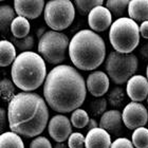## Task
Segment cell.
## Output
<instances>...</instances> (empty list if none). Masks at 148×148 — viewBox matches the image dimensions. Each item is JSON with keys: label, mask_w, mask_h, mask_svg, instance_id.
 <instances>
[{"label": "cell", "mask_w": 148, "mask_h": 148, "mask_svg": "<svg viewBox=\"0 0 148 148\" xmlns=\"http://www.w3.org/2000/svg\"><path fill=\"white\" fill-rule=\"evenodd\" d=\"M89 115H88V112L85 111L84 109H76L74 110L71 114V125H73L75 128H85L87 127L88 123H89Z\"/></svg>", "instance_id": "cell-24"}, {"label": "cell", "mask_w": 148, "mask_h": 148, "mask_svg": "<svg viewBox=\"0 0 148 148\" xmlns=\"http://www.w3.org/2000/svg\"><path fill=\"white\" fill-rule=\"evenodd\" d=\"M48 131L50 136L55 142L64 143L66 140L69 139L72 133L71 122L62 114L54 115L48 124Z\"/></svg>", "instance_id": "cell-10"}, {"label": "cell", "mask_w": 148, "mask_h": 148, "mask_svg": "<svg viewBox=\"0 0 148 148\" xmlns=\"http://www.w3.org/2000/svg\"><path fill=\"white\" fill-rule=\"evenodd\" d=\"M6 126H8V111L0 107V134L4 133Z\"/></svg>", "instance_id": "cell-33"}, {"label": "cell", "mask_w": 148, "mask_h": 148, "mask_svg": "<svg viewBox=\"0 0 148 148\" xmlns=\"http://www.w3.org/2000/svg\"><path fill=\"white\" fill-rule=\"evenodd\" d=\"M75 17V6L69 0H51L45 5V21L52 31L69 28Z\"/></svg>", "instance_id": "cell-8"}, {"label": "cell", "mask_w": 148, "mask_h": 148, "mask_svg": "<svg viewBox=\"0 0 148 148\" xmlns=\"http://www.w3.org/2000/svg\"><path fill=\"white\" fill-rule=\"evenodd\" d=\"M88 130H92L94 129V128H97L99 127V124H97V122H96L94 119H90L89 120V123H88Z\"/></svg>", "instance_id": "cell-36"}, {"label": "cell", "mask_w": 148, "mask_h": 148, "mask_svg": "<svg viewBox=\"0 0 148 148\" xmlns=\"http://www.w3.org/2000/svg\"><path fill=\"white\" fill-rule=\"evenodd\" d=\"M69 56L77 69L91 71L99 68L106 57L105 41L91 30H82L69 43Z\"/></svg>", "instance_id": "cell-3"}, {"label": "cell", "mask_w": 148, "mask_h": 148, "mask_svg": "<svg viewBox=\"0 0 148 148\" xmlns=\"http://www.w3.org/2000/svg\"><path fill=\"white\" fill-rule=\"evenodd\" d=\"M0 97H1V94H0Z\"/></svg>", "instance_id": "cell-41"}, {"label": "cell", "mask_w": 148, "mask_h": 148, "mask_svg": "<svg viewBox=\"0 0 148 148\" xmlns=\"http://www.w3.org/2000/svg\"><path fill=\"white\" fill-rule=\"evenodd\" d=\"M140 35H142L143 38L148 39V21H144L140 25Z\"/></svg>", "instance_id": "cell-34"}, {"label": "cell", "mask_w": 148, "mask_h": 148, "mask_svg": "<svg viewBox=\"0 0 148 148\" xmlns=\"http://www.w3.org/2000/svg\"><path fill=\"white\" fill-rule=\"evenodd\" d=\"M89 109H90V113L92 114L93 116L103 115L106 112V109H107V99H103V97L94 99L90 104Z\"/></svg>", "instance_id": "cell-29"}, {"label": "cell", "mask_w": 148, "mask_h": 148, "mask_svg": "<svg viewBox=\"0 0 148 148\" xmlns=\"http://www.w3.org/2000/svg\"><path fill=\"white\" fill-rule=\"evenodd\" d=\"M127 13L134 21H148V0H131Z\"/></svg>", "instance_id": "cell-17"}, {"label": "cell", "mask_w": 148, "mask_h": 148, "mask_svg": "<svg viewBox=\"0 0 148 148\" xmlns=\"http://www.w3.org/2000/svg\"><path fill=\"white\" fill-rule=\"evenodd\" d=\"M110 148H134V146L132 142H130L126 138H119L111 143Z\"/></svg>", "instance_id": "cell-32"}, {"label": "cell", "mask_w": 148, "mask_h": 148, "mask_svg": "<svg viewBox=\"0 0 148 148\" xmlns=\"http://www.w3.org/2000/svg\"><path fill=\"white\" fill-rule=\"evenodd\" d=\"M139 25L129 17L117 18L111 25L109 40L115 52L130 54L140 42Z\"/></svg>", "instance_id": "cell-5"}, {"label": "cell", "mask_w": 148, "mask_h": 148, "mask_svg": "<svg viewBox=\"0 0 148 148\" xmlns=\"http://www.w3.org/2000/svg\"><path fill=\"white\" fill-rule=\"evenodd\" d=\"M16 58V49L9 40H0V67L13 65Z\"/></svg>", "instance_id": "cell-19"}, {"label": "cell", "mask_w": 148, "mask_h": 148, "mask_svg": "<svg viewBox=\"0 0 148 148\" xmlns=\"http://www.w3.org/2000/svg\"><path fill=\"white\" fill-rule=\"evenodd\" d=\"M30 148H52V144L46 136H37L30 143Z\"/></svg>", "instance_id": "cell-31"}, {"label": "cell", "mask_w": 148, "mask_h": 148, "mask_svg": "<svg viewBox=\"0 0 148 148\" xmlns=\"http://www.w3.org/2000/svg\"><path fill=\"white\" fill-rule=\"evenodd\" d=\"M0 148H25V144L20 136L8 131L0 134Z\"/></svg>", "instance_id": "cell-21"}, {"label": "cell", "mask_w": 148, "mask_h": 148, "mask_svg": "<svg viewBox=\"0 0 148 148\" xmlns=\"http://www.w3.org/2000/svg\"><path fill=\"white\" fill-rule=\"evenodd\" d=\"M140 54H141L145 59H148V41L144 43V45L140 48Z\"/></svg>", "instance_id": "cell-35"}, {"label": "cell", "mask_w": 148, "mask_h": 148, "mask_svg": "<svg viewBox=\"0 0 148 148\" xmlns=\"http://www.w3.org/2000/svg\"><path fill=\"white\" fill-rule=\"evenodd\" d=\"M126 93L132 102L141 103L148 97V80L143 75H134L127 82Z\"/></svg>", "instance_id": "cell-12"}, {"label": "cell", "mask_w": 148, "mask_h": 148, "mask_svg": "<svg viewBox=\"0 0 148 148\" xmlns=\"http://www.w3.org/2000/svg\"><path fill=\"white\" fill-rule=\"evenodd\" d=\"M88 23L93 32H104L112 25V15L106 6L99 5L89 13Z\"/></svg>", "instance_id": "cell-11"}, {"label": "cell", "mask_w": 148, "mask_h": 148, "mask_svg": "<svg viewBox=\"0 0 148 148\" xmlns=\"http://www.w3.org/2000/svg\"><path fill=\"white\" fill-rule=\"evenodd\" d=\"M16 18L15 10L8 4L0 5V34L2 36L8 35L11 30V25Z\"/></svg>", "instance_id": "cell-18"}, {"label": "cell", "mask_w": 148, "mask_h": 148, "mask_svg": "<svg viewBox=\"0 0 148 148\" xmlns=\"http://www.w3.org/2000/svg\"><path fill=\"white\" fill-rule=\"evenodd\" d=\"M80 15H89L94 8L103 4V0H76L74 2Z\"/></svg>", "instance_id": "cell-27"}, {"label": "cell", "mask_w": 148, "mask_h": 148, "mask_svg": "<svg viewBox=\"0 0 148 148\" xmlns=\"http://www.w3.org/2000/svg\"><path fill=\"white\" fill-rule=\"evenodd\" d=\"M30 22L28 19L17 16L14 20H13L12 25H11V32H12L13 37L15 38H25L29 35L30 32Z\"/></svg>", "instance_id": "cell-20"}, {"label": "cell", "mask_w": 148, "mask_h": 148, "mask_svg": "<svg viewBox=\"0 0 148 148\" xmlns=\"http://www.w3.org/2000/svg\"><path fill=\"white\" fill-rule=\"evenodd\" d=\"M126 90L123 87H115L108 94V102L112 107L119 108L126 102Z\"/></svg>", "instance_id": "cell-23"}, {"label": "cell", "mask_w": 148, "mask_h": 148, "mask_svg": "<svg viewBox=\"0 0 148 148\" xmlns=\"http://www.w3.org/2000/svg\"><path fill=\"white\" fill-rule=\"evenodd\" d=\"M11 75L17 88L25 92L34 91L46 80V62L35 52L20 53L13 62Z\"/></svg>", "instance_id": "cell-4"}, {"label": "cell", "mask_w": 148, "mask_h": 148, "mask_svg": "<svg viewBox=\"0 0 148 148\" xmlns=\"http://www.w3.org/2000/svg\"><path fill=\"white\" fill-rule=\"evenodd\" d=\"M86 94L84 77L71 66H56L47 74L43 96L52 110L59 113L76 110L84 104Z\"/></svg>", "instance_id": "cell-1"}, {"label": "cell", "mask_w": 148, "mask_h": 148, "mask_svg": "<svg viewBox=\"0 0 148 148\" xmlns=\"http://www.w3.org/2000/svg\"><path fill=\"white\" fill-rule=\"evenodd\" d=\"M147 103H148V97H147Z\"/></svg>", "instance_id": "cell-40"}, {"label": "cell", "mask_w": 148, "mask_h": 148, "mask_svg": "<svg viewBox=\"0 0 148 148\" xmlns=\"http://www.w3.org/2000/svg\"><path fill=\"white\" fill-rule=\"evenodd\" d=\"M132 144L136 148H148V129L138 128L132 133Z\"/></svg>", "instance_id": "cell-25"}, {"label": "cell", "mask_w": 148, "mask_h": 148, "mask_svg": "<svg viewBox=\"0 0 148 148\" xmlns=\"http://www.w3.org/2000/svg\"><path fill=\"white\" fill-rule=\"evenodd\" d=\"M11 42L14 45L15 49L17 48V50L21 51V53L23 52H31V50L34 48L35 45V40L34 37L32 35H28L25 38H15V37H12L11 38Z\"/></svg>", "instance_id": "cell-26"}, {"label": "cell", "mask_w": 148, "mask_h": 148, "mask_svg": "<svg viewBox=\"0 0 148 148\" xmlns=\"http://www.w3.org/2000/svg\"><path fill=\"white\" fill-rule=\"evenodd\" d=\"M122 113L119 110H109L101 116L99 126L110 134L117 136L122 131Z\"/></svg>", "instance_id": "cell-15"}, {"label": "cell", "mask_w": 148, "mask_h": 148, "mask_svg": "<svg viewBox=\"0 0 148 148\" xmlns=\"http://www.w3.org/2000/svg\"><path fill=\"white\" fill-rule=\"evenodd\" d=\"M138 66L139 60L134 54H123L115 51L109 53L105 62L107 75L116 85H124L134 76Z\"/></svg>", "instance_id": "cell-6"}, {"label": "cell", "mask_w": 148, "mask_h": 148, "mask_svg": "<svg viewBox=\"0 0 148 148\" xmlns=\"http://www.w3.org/2000/svg\"><path fill=\"white\" fill-rule=\"evenodd\" d=\"M68 36L62 32L47 31L38 41V53L51 65H59L66 59L69 49Z\"/></svg>", "instance_id": "cell-7"}, {"label": "cell", "mask_w": 148, "mask_h": 148, "mask_svg": "<svg viewBox=\"0 0 148 148\" xmlns=\"http://www.w3.org/2000/svg\"><path fill=\"white\" fill-rule=\"evenodd\" d=\"M46 32L47 31H46V29H45V28H40L39 30H38V32H37V35H38V37L40 38V37L42 36V35L45 34Z\"/></svg>", "instance_id": "cell-37"}, {"label": "cell", "mask_w": 148, "mask_h": 148, "mask_svg": "<svg viewBox=\"0 0 148 148\" xmlns=\"http://www.w3.org/2000/svg\"><path fill=\"white\" fill-rule=\"evenodd\" d=\"M0 94L4 101H11L16 95L15 85L10 78H2L0 80Z\"/></svg>", "instance_id": "cell-28"}, {"label": "cell", "mask_w": 148, "mask_h": 148, "mask_svg": "<svg viewBox=\"0 0 148 148\" xmlns=\"http://www.w3.org/2000/svg\"><path fill=\"white\" fill-rule=\"evenodd\" d=\"M54 148H68V147L64 143H56V145L54 146Z\"/></svg>", "instance_id": "cell-38"}, {"label": "cell", "mask_w": 148, "mask_h": 148, "mask_svg": "<svg viewBox=\"0 0 148 148\" xmlns=\"http://www.w3.org/2000/svg\"><path fill=\"white\" fill-rule=\"evenodd\" d=\"M128 4H129L128 0H108L106 2V8L109 10L111 15L119 18H123V16L126 14L128 10Z\"/></svg>", "instance_id": "cell-22"}, {"label": "cell", "mask_w": 148, "mask_h": 148, "mask_svg": "<svg viewBox=\"0 0 148 148\" xmlns=\"http://www.w3.org/2000/svg\"><path fill=\"white\" fill-rule=\"evenodd\" d=\"M8 120L12 132L25 138L38 136L49 121L46 101L34 92L17 93L9 102Z\"/></svg>", "instance_id": "cell-2"}, {"label": "cell", "mask_w": 148, "mask_h": 148, "mask_svg": "<svg viewBox=\"0 0 148 148\" xmlns=\"http://www.w3.org/2000/svg\"><path fill=\"white\" fill-rule=\"evenodd\" d=\"M109 77L105 72L94 71L89 74L86 80V88L95 97H102L109 89Z\"/></svg>", "instance_id": "cell-14"}, {"label": "cell", "mask_w": 148, "mask_h": 148, "mask_svg": "<svg viewBox=\"0 0 148 148\" xmlns=\"http://www.w3.org/2000/svg\"><path fill=\"white\" fill-rule=\"evenodd\" d=\"M45 9L43 0H15L14 10L20 17L25 19H35L39 17Z\"/></svg>", "instance_id": "cell-13"}, {"label": "cell", "mask_w": 148, "mask_h": 148, "mask_svg": "<svg viewBox=\"0 0 148 148\" xmlns=\"http://www.w3.org/2000/svg\"><path fill=\"white\" fill-rule=\"evenodd\" d=\"M111 136L106 130L102 128H94L89 130L85 138L86 148H110Z\"/></svg>", "instance_id": "cell-16"}, {"label": "cell", "mask_w": 148, "mask_h": 148, "mask_svg": "<svg viewBox=\"0 0 148 148\" xmlns=\"http://www.w3.org/2000/svg\"><path fill=\"white\" fill-rule=\"evenodd\" d=\"M85 146V136L80 132H72L68 139L69 148H84Z\"/></svg>", "instance_id": "cell-30"}, {"label": "cell", "mask_w": 148, "mask_h": 148, "mask_svg": "<svg viewBox=\"0 0 148 148\" xmlns=\"http://www.w3.org/2000/svg\"><path fill=\"white\" fill-rule=\"evenodd\" d=\"M146 78H147V80H148V66H147V68H146Z\"/></svg>", "instance_id": "cell-39"}, {"label": "cell", "mask_w": 148, "mask_h": 148, "mask_svg": "<svg viewBox=\"0 0 148 148\" xmlns=\"http://www.w3.org/2000/svg\"><path fill=\"white\" fill-rule=\"evenodd\" d=\"M124 125L130 130L144 127L148 122V111L141 103L131 102L125 106L122 113Z\"/></svg>", "instance_id": "cell-9"}]
</instances>
